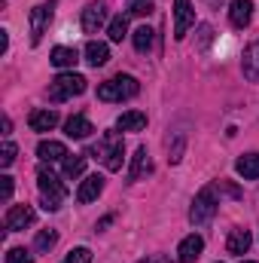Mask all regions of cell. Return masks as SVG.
I'll return each mask as SVG.
<instances>
[{"label":"cell","mask_w":259,"mask_h":263,"mask_svg":"<svg viewBox=\"0 0 259 263\" xmlns=\"http://www.w3.org/2000/svg\"><path fill=\"white\" fill-rule=\"evenodd\" d=\"M92 156H95V159H101L107 172H119V168H122V159H125L122 135H119V132H107V135L92 147Z\"/></svg>","instance_id":"6da1fadb"},{"label":"cell","mask_w":259,"mask_h":263,"mask_svg":"<svg viewBox=\"0 0 259 263\" xmlns=\"http://www.w3.org/2000/svg\"><path fill=\"white\" fill-rule=\"evenodd\" d=\"M217 208H220V187H217V184H207V187H201V193L192 199L189 220H192L195 227H201V223H207V220L217 214Z\"/></svg>","instance_id":"7a4b0ae2"},{"label":"cell","mask_w":259,"mask_h":263,"mask_svg":"<svg viewBox=\"0 0 259 263\" xmlns=\"http://www.w3.org/2000/svg\"><path fill=\"white\" fill-rule=\"evenodd\" d=\"M137 92H140V83L134 77H128V73H119V77H113V80L98 86V98L101 101H125V98H134Z\"/></svg>","instance_id":"3957f363"},{"label":"cell","mask_w":259,"mask_h":263,"mask_svg":"<svg viewBox=\"0 0 259 263\" xmlns=\"http://www.w3.org/2000/svg\"><path fill=\"white\" fill-rule=\"evenodd\" d=\"M37 187H40V193H43V208H46V211H58V208H61V199H64L67 187L58 181L55 172L40 168V175H37Z\"/></svg>","instance_id":"277c9868"},{"label":"cell","mask_w":259,"mask_h":263,"mask_svg":"<svg viewBox=\"0 0 259 263\" xmlns=\"http://www.w3.org/2000/svg\"><path fill=\"white\" fill-rule=\"evenodd\" d=\"M85 92V77L79 73H58L52 83H49V101H67L73 95H82Z\"/></svg>","instance_id":"5b68a950"},{"label":"cell","mask_w":259,"mask_h":263,"mask_svg":"<svg viewBox=\"0 0 259 263\" xmlns=\"http://www.w3.org/2000/svg\"><path fill=\"white\" fill-rule=\"evenodd\" d=\"M28 22H31V43L37 46V43L43 40L49 22H52V3H40V6H34L31 15H28Z\"/></svg>","instance_id":"8992f818"},{"label":"cell","mask_w":259,"mask_h":263,"mask_svg":"<svg viewBox=\"0 0 259 263\" xmlns=\"http://www.w3.org/2000/svg\"><path fill=\"white\" fill-rule=\"evenodd\" d=\"M195 25V9L189 0H174V40H183Z\"/></svg>","instance_id":"52a82bcc"},{"label":"cell","mask_w":259,"mask_h":263,"mask_svg":"<svg viewBox=\"0 0 259 263\" xmlns=\"http://www.w3.org/2000/svg\"><path fill=\"white\" fill-rule=\"evenodd\" d=\"M3 223H6V230H9V233L25 230V227H31V223H34V208H31V205H12V208L6 211Z\"/></svg>","instance_id":"ba28073f"},{"label":"cell","mask_w":259,"mask_h":263,"mask_svg":"<svg viewBox=\"0 0 259 263\" xmlns=\"http://www.w3.org/2000/svg\"><path fill=\"white\" fill-rule=\"evenodd\" d=\"M107 18V9H104V0H95L82 9V31L85 34H98V28L104 25Z\"/></svg>","instance_id":"9c48e42d"},{"label":"cell","mask_w":259,"mask_h":263,"mask_svg":"<svg viewBox=\"0 0 259 263\" xmlns=\"http://www.w3.org/2000/svg\"><path fill=\"white\" fill-rule=\"evenodd\" d=\"M201 251H204V239L201 236H186L183 242H180V248H177V260L180 263H195L201 257Z\"/></svg>","instance_id":"30bf717a"},{"label":"cell","mask_w":259,"mask_h":263,"mask_svg":"<svg viewBox=\"0 0 259 263\" xmlns=\"http://www.w3.org/2000/svg\"><path fill=\"white\" fill-rule=\"evenodd\" d=\"M101 190H104V178H101V175H89V178L79 184V190H76V202L89 205V202H95V199L101 196Z\"/></svg>","instance_id":"8fae6325"},{"label":"cell","mask_w":259,"mask_h":263,"mask_svg":"<svg viewBox=\"0 0 259 263\" xmlns=\"http://www.w3.org/2000/svg\"><path fill=\"white\" fill-rule=\"evenodd\" d=\"M153 172V159H149V150L146 147H137V153L131 156V168H128V181H140L143 175Z\"/></svg>","instance_id":"7c38bea8"},{"label":"cell","mask_w":259,"mask_h":263,"mask_svg":"<svg viewBox=\"0 0 259 263\" xmlns=\"http://www.w3.org/2000/svg\"><path fill=\"white\" fill-rule=\"evenodd\" d=\"M229 18L235 28H247L250 18H253V0H232L229 6Z\"/></svg>","instance_id":"4fadbf2b"},{"label":"cell","mask_w":259,"mask_h":263,"mask_svg":"<svg viewBox=\"0 0 259 263\" xmlns=\"http://www.w3.org/2000/svg\"><path fill=\"white\" fill-rule=\"evenodd\" d=\"M37 156L43 162H58V159H67L70 153H67V147L61 141H40L37 144Z\"/></svg>","instance_id":"5bb4252c"},{"label":"cell","mask_w":259,"mask_h":263,"mask_svg":"<svg viewBox=\"0 0 259 263\" xmlns=\"http://www.w3.org/2000/svg\"><path fill=\"white\" fill-rule=\"evenodd\" d=\"M28 126L34 132H52L58 126V114L55 110H49V107H43V110H34L31 114V120H28Z\"/></svg>","instance_id":"9a60e30c"},{"label":"cell","mask_w":259,"mask_h":263,"mask_svg":"<svg viewBox=\"0 0 259 263\" xmlns=\"http://www.w3.org/2000/svg\"><path fill=\"white\" fill-rule=\"evenodd\" d=\"M92 123H89V117H82V114H76V117H70L64 123V135L67 138H76V141H82V138H89L92 135Z\"/></svg>","instance_id":"2e32d148"},{"label":"cell","mask_w":259,"mask_h":263,"mask_svg":"<svg viewBox=\"0 0 259 263\" xmlns=\"http://www.w3.org/2000/svg\"><path fill=\"white\" fill-rule=\"evenodd\" d=\"M241 67H244V77L250 83H259V40L244 49V65Z\"/></svg>","instance_id":"e0dca14e"},{"label":"cell","mask_w":259,"mask_h":263,"mask_svg":"<svg viewBox=\"0 0 259 263\" xmlns=\"http://www.w3.org/2000/svg\"><path fill=\"white\" fill-rule=\"evenodd\" d=\"M85 62L92 67H104L110 62V46L107 43H98V40H92L89 46H85Z\"/></svg>","instance_id":"ac0fdd59"},{"label":"cell","mask_w":259,"mask_h":263,"mask_svg":"<svg viewBox=\"0 0 259 263\" xmlns=\"http://www.w3.org/2000/svg\"><path fill=\"white\" fill-rule=\"evenodd\" d=\"M235 172L244 178V181H256L259 178V153H247L235 162Z\"/></svg>","instance_id":"d6986e66"},{"label":"cell","mask_w":259,"mask_h":263,"mask_svg":"<svg viewBox=\"0 0 259 263\" xmlns=\"http://www.w3.org/2000/svg\"><path fill=\"white\" fill-rule=\"evenodd\" d=\"M250 233L247 230H232L229 233V242H226V251L229 254H247V248H250Z\"/></svg>","instance_id":"ffe728a7"},{"label":"cell","mask_w":259,"mask_h":263,"mask_svg":"<svg viewBox=\"0 0 259 263\" xmlns=\"http://www.w3.org/2000/svg\"><path fill=\"white\" fill-rule=\"evenodd\" d=\"M116 129H119V132H140V129H146V114H140V110H128V114H122V117L116 120Z\"/></svg>","instance_id":"44dd1931"},{"label":"cell","mask_w":259,"mask_h":263,"mask_svg":"<svg viewBox=\"0 0 259 263\" xmlns=\"http://www.w3.org/2000/svg\"><path fill=\"white\" fill-rule=\"evenodd\" d=\"M49 62H52L55 67H61V70H64V67H73L76 62H79V52H76L73 46H55Z\"/></svg>","instance_id":"7402d4cb"},{"label":"cell","mask_w":259,"mask_h":263,"mask_svg":"<svg viewBox=\"0 0 259 263\" xmlns=\"http://www.w3.org/2000/svg\"><path fill=\"white\" fill-rule=\"evenodd\" d=\"M55 242H58V233H55V230H40V233H37V239H34V251L46 254V251H52V248H55Z\"/></svg>","instance_id":"603a6c76"},{"label":"cell","mask_w":259,"mask_h":263,"mask_svg":"<svg viewBox=\"0 0 259 263\" xmlns=\"http://www.w3.org/2000/svg\"><path fill=\"white\" fill-rule=\"evenodd\" d=\"M107 34H110L113 43H122V37L128 34V18H125V15H116V18L107 25Z\"/></svg>","instance_id":"cb8c5ba5"},{"label":"cell","mask_w":259,"mask_h":263,"mask_svg":"<svg viewBox=\"0 0 259 263\" xmlns=\"http://www.w3.org/2000/svg\"><path fill=\"white\" fill-rule=\"evenodd\" d=\"M153 34H156V31H153V28H146V25H143V28H137V31H134V37H131V40H134V49H137V52H149V46H153Z\"/></svg>","instance_id":"d4e9b609"},{"label":"cell","mask_w":259,"mask_h":263,"mask_svg":"<svg viewBox=\"0 0 259 263\" xmlns=\"http://www.w3.org/2000/svg\"><path fill=\"white\" fill-rule=\"evenodd\" d=\"M85 168V156H67L64 159V175L67 178H79Z\"/></svg>","instance_id":"484cf974"},{"label":"cell","mask_w":259,"mask_h":263,"mask_svg":"<svg viewBox=\"0 0 259 263\" xmlns=\"http://www.w3.org/2000/svg\"><path fill=\"white\" fill-rule=\"evenodd\" d=\"M12 162H15V144L12 141H3V147H0V165L9 168Z\"/></svg>","instance_id":"4316f807"},{"label":"cell","mask_w":259,"mask_h":263,"mask_svg":"<svg viewBox=\"0 0 259 263\" xmlns=\"http://www.w3.org/2000/svg\"><path fill=\"white\" fill-rule=\"evenodd\" d=\"M131 12L134 15H153L156 12V0H131Z\"/></svg>","instance_id":"83f0119b"},{"label":"cell","mask_w":259,"mask_h":263,"mask_svg":"<svg viewBox=\"0 0 259 263\" xmlns=\"http://www.w3.org/2000/svg\"><path fill=\"white\" fill-rule=\"evenodd\" d=\"M64 263H92V251L89 248H73L64 257Z\"/></svg>","instance_id":"f1b7e54d"},{"label":"cell","mask_w":259,"mask_h":263,"mask_svg":"<svg viewBox=\"0 0 259 263\" xmlns=\"http://www.w3.org/2000/svg\"><path fill=\"white\" fill-rule=\"evenodd\" d=\"M6 263H34V257H31L25 248H9V254H6Z\"/></svg>","instance_id":"f546056e"},{"label":"cell","mask_w":259,"mask_h":263,"mask_svg":"<svg viewBox=\"0 0 259 263\" xmlns=\"http://www.w3.org/2000/svg\"><path fill=\"white\" fill-rule=\"evenodd\" d=\"M0 199H3V202H9V199H12V178H9V175H3V178H0Z\"/></svg>","instance_id":"4dcf8cb0"},{"label":"cell","mask_w":259,"mask_h":263,"mask_svg":"<svg viewBox=\"0 0 259 263\" xmlns=\"http://www.w3.org/2000/svg\"><path fill=\"white\" fill-rule=\"evenodd\" d=\"M6 46H9V37H6V31H0V52H6Z\"/></svg>","instance_id":"1f68e13d"},{"label":"cell","mask_w":259,"mask_h":263,"mask_svg":"<svg viewBox=\"0 0 259 263\" xmlns=\"http://www.w3.org/2000/svg\"><path fill=\"white\" fill-rule=\"evenodd\" d=\"M110 223H113V217H110V214H107V217H101V220H98V230H107V227H110Z\"/></svg>","instance_id":"d6a6232c"},{"label":"cell","mask_w":259,"mask_h":263,"mask_svg":"<svg viewBox=\"0 0 259 263\" xmlns=\"http://www.w3.org/2000/svg\"><path fill=\"white\" fill-rule=\"evenodd\" d=\"M12 132V123H9V117H3V135H9Z\"/></svg>","instance_id":"836d02e7"},{"label":"cell","mask_w":259,"mask_h":263,"mask_svg":"<svg viewBox=\"0 0 259 263\" xmlns=\"http://www.w3.org/2000/svg\"><path fill=\"white\" fill-rule=\"evenodd\" d=\"M244 263H253V260H244Z\"/></svg>","instance_id":"e575fe53"}]
</instances>
